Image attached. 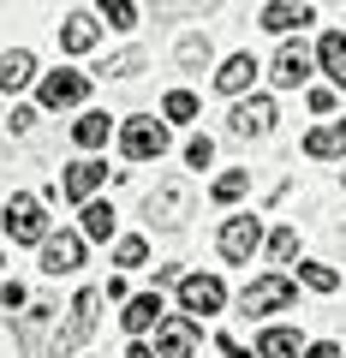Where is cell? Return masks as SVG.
<instances>
[{"mask_svg": "<svg viewBox=\"0 0 346 358\" xmlns=\"http://www.w3.org/2000/svg\"><path fill=\"white\" fill-rule=\"evenodd\" d=\"M310 66H317V60H310L305 42H281V54H275L269 72H275V84H281V90H298V84L310 78Z\"/></svg>", "mask_w": 346, "mask_h": 358, "instance_id": "9a60e30c", "label": "cell"}, {"mask_svg": "<svg viewBox=\"0 0 346 358\" xmlns=\"http://www.w3.org/2000/svg\"><path fill=\"white\" fill-rule=\"evenodd\" d=\"M126 358H155V346H131V352Z\"/></svg>", "mask_w": 346, "mask_h": 358, "instance_id": "74e56055", "label": "cell"}, {"mask_svg": "<svg viewBox=\"0 0 346 358\" xmlns=\"http://www.w3.org/2000/svg\"><path fill=\"white\" fill-rule=\"evenodd\" d=\"M30 84H42V78H36V54H30V48H6V54H0V90L18 96V90H30Z\"/></svg>", "mask_w": 346, "mask_h": 358, "instance_id": "ac0fdd59", "label": "cell"}, {"mask_svg": "<svg viewBox=\"0 0 346 358\" xmlns=\"http://www.w3.org/2000/svg\"><path fill=\"white\" fill-rule=\"evenodd\" d=\"M143 263H150V239H143V233L114 239V268H143Z\"/></svg>", "mask_w": 346, "mask_h": 358, "instance_id": "cb8c5ba5", "label": "cell"}, {"mask_svg": "<svg viewBox=\"0 0 346 358\" xmlns=\"http://www.w3.org/2000/svg\"><path fill=\"white\" fill-rule=\"evenodd\" d=\"M245 192H251V173H245V167H233V173H221L215 185H209V197H215V203H239Z\"/></svg>", "mask_w": 346, "mask_h": 358, "instance_id": "484cf974", "label": "cell"}, {"mask_svg": "<svg viewBox=\"0 0 346 358\" xmlns=\"http://www.w3.org/2000/svg\"><path fill=\"white\" fill-rule=\"evenodd\" d=\"M180 66H185V72H197V66H209V36H197V30H192V36L180 42Z\"/></svg>", "mask_w": 346, "mask_h": 358, "instance_id": "f546056e", "label": "cell"}, {"mask_svg": "<svg viewBox=\"0 0 346 358\" xmlns=\"http://www.w3.org/2000/svg\"><path fill=\"white\" fill-rule=\"evenodd\" d=\"M0 305H6V310H24V287L6 281V287H0Z\"/></svg>", "mask_w": 346, "mask_h": 358, "instance_id": "e575fe53", "label": "cell"}, {"mask_svg": "<svg viewBox=\"0 0 346 358\" xmlns=\"http://www.w3.org/2000/svg\"><path fill=\"white\" fill-rule=\"evenodd\" d=\"M0 227H6V239H13V245H36V251L54 239V233H48V215H42V197H24V192L6 197Z\"/></svg>", "mask_w": 346, "mask_h": 358, "instance_id": "7a4b0ae2", "label": "cell"}, {"mask_svg": "<svg viewBox=\"0 0 346 358\" xmlns=\"http://www.w3.org/2000/svg\"><path fill=\"white\" fill-rule=\"evenodd\" d=\"M310 18H317V6H293V0H275V6H257V24L275 30V36H293V30H305Z\"/></svg>", "mask_w": 346, "mask_h": 358, "instance_id": "2e32d148", "label": "cell"}, {"mask_svg": "<svg viewBox=\"0 0 346 358\" xmlns=\"http://www.w3.org/2000/svg\"><path fill=\"white\" fill-rule=\"evenodd\" d=\"M305 102H310V114H334V90H310Z\"/></svg>", "mask_w": 346, "mask_h": 358, "instance_id": "836d02e7", "label": "cell"}, {"mask_svg": "<svg viewBox=\"0 0 346 358\" xmlns=\"http://www.w3.org/2000/svg\"><path fill=\"white\" fill-rule=\"evenodd\" d=\"M275 120H281V108H275V96H245V102H233V138H269Z\"/></svg>", "mask_w": 346, "mask_h": 358, "instance_id": "9c48e42d", "label": "cell"}, {"mask_svg": "<svg viewBox=\"0 0 346 358\" xmlns=\"http://www.w3.org/2000/svg\"><path fill=\"white\" fill-rule=\"evenodd\" d=\"M293 305H298V281H293V275H281V268L257 275V281L239 293L245 317H275V310H293Z\"/></svg>", "mask_w": 346, "mask_h": 358, "instance_id": "6da1fadb", "label": "cell"}, {"mask_svg": "<svg viewBox=\"0 0 346 358\" xmlns=\"http://www.w3.org/2000/svg\"><path fill=\"white\" fill-rule=\"evenodd\" d=\"M78 221H84V227H78V233H84V239H90V245H108V239H114V203H102V197H96V203H84V215H78Z\"/></svg>", "mask_w": 346, "mask_h": 358, "instance_id": "603a6c76", "label": "cell"}, {"mask_svg": "<svg viewBox=\"0 0 346 358\" xmlns=\"http://www.w3.org/2000/svg\"><path fill=\"white\" fill-rule=\"evenodd\" d=\"M102 18H108V24H114V30H131V24H138V6H131V0H114V6H102Z\"/></svg>", "mask_w": 346, "mask_h": 358, "instance_id": "4dcf8cb0", "label": "cell"}, {"mask_svg": "<svg viewBox=\"0 0 346 358\" xmlns=\"http://www.w3.org/2000/svg\"><path fill=\"white\" fill-rule=\"evenodd\" d=\"M263 251H269V263H293V257H298V233L293 227H275Z\"/></svg>", "mask_w": 346, "mask_h": 358, "instance_id": "83f0119b", "label": "cell"}, {"mask_svg": "<svg viewBox=\"0 0 346 358\" xmlns=\"http://www.w3.org/2000/svg\"><path fill=\"white\" fill-rule=\"evenodd\" d=\"M167 322V305H161V293H138V299H126V310H120V329L138 341V334H150V329H161Z\"/></svg>", "mask_w": 346, "mask_h": 358, "instance_id": "5bb4252c", "label": "cell"}, {"mask_svg": "<svg viewBox=\"0 0 346 358\" xmlns=\"http://www.w3.org/2000/svg\"><path fill=\"white\" fill-rule=\"evenodd\" d=\"M257 358H305V346H298V329H287V322L263 329V334H257Z\"/></svg>", "mask_w": 346, "mask_h": 358, "instance_id": "7402d4cb", "label": "cell"}, {"mask_svg": "<svg viewBox=\"0 0 346 358\" xmlns=\"http://www.w3.org/2000/svg\"><path fill=\"white\" fill-rule=\"evenodd\" d=\"M209 162H215V143H209V138H192V143H185V167H197V173H203Z\"/></svg>", "mask_w": 346, "mask_h": 358, "instance_id": "1f68e13d", "label": "cell"}, {"mask_svg": "<svg viewBox=\"0 0 346 358\" xmlns=\"http://www.w3.org/2000/svg\"><path fill=\"white\" fill-rule=\"evenodd\" d=\"M84 96H90V78L78 72V66H54V72H42V84H36V102L48 108V114L84 108Z\"/></svg>", "mask_w": 346, "mask_h": 358, "instance_id": "5b68a950", "label": "cell"}, {"mask_svg": "<svg viewBox=\"0 0 346 358\" xmlns=\"http://www.w3.org/2000/svg\"><path fill=\"white\" fill-rule=\"evenodd\" d=\"M227 305V287H221V275H185L180 281V310L185 317H215V310Z\"/></svg>", "mask_w": 346, "mask_h": 358, "instance_id": "ba28073f", "label": "cell"}, {"mask_svg": "<svg viewBox=\"0 0 346 358\" xmlns=\"http://www.w3.org/2000/svg\"><path fill=\"white\" fill-rule=\"evenodd\" d=\"M6 126H13V138H30V126H36V114H30V108H13V120H6Z\"/></svg>", "mask_w": 346, "mask_h": 358, "instance_id": "d6a6232c", "label": "cell"}, {"mask_svg": "<svg viewBox=\"0 0 346 358\" xmlns=\"http://www.w3.org/2000/svg\"><path fill=\"white\" fill-rule=\"evenodd\" d=\"M108 131H120V126L102 114V108H84V114H78V126H72V143H78V150H102Z\"/></svg>", "mask_w": 346, "mask_h": 358, "instance_id": "44dd1931", "label": "cell"}, {"mask_svg": "<svg viewBox=\"0 0 346 358\" xmlns=\"http://www.w3.org/2000/svg\"><path fill=\"white\" fill-rule=\"evenodd\" d=\"M263 245H269V233H263V215H227V221H221V233H215V251L227 257L233 268H245L257 251H263Z\"/></svg>", "mask_w": 346, "mask_h": 358, "instance_id": "3957f363", "label": "cell"}, {"mask_svg": "<svg viewBox=\"0 0 346 358\" xmlns=\"http://www.w3.org/2000/svg\"><path fill=\"white\" fill-rule=\"evenodd\" d=\"M120 155H126V162H155V155H167V120H155V114L120 120Z\"/></svg>", "mask_w": 346, "mask_h": 358, "instance_id": "277c9868", "label": "cell"}, {"mask_svg": "<svg viewBox=\"0 0 346 358\" xmlns=\"http://www.w3.org/2000/svg\"><path fill=\"white\" fill-rule=\"evenodd\" d=\"M102 287H84V293L72 299V310H66V329H54V352H72V346H84L96 334V310H102Z\"/></svg>", "mask_w": 346, "mask_h": 358, "instance_id": "8992f818", "label": "cell"}, {"mask_svg": "<svg viewBox=\"0 0 346 358\" xmlns=\"http://www.w3.org/2000/svg\"><path fill=\"white\" fill-rule=\"evenodd\" d=\"M340 185H346V173H340Z\"/></svg>", "mask_w": 346, "mask_h": 358, "instance_id": "f35d334b", "label": "cell"}, {"mask_svg": "<svg viewBox=\"0 0 346 358\" xmlns=\"http://www.w3.org/2000/svg\"><path fill=\"white\" fill-rule=\"evenodd\" d=\"M96 36H102V24H96V13H84V6L60 18V48H66V54H90Z\"/></svg>", "mask_w": 346, "mask_h": 358, "instance_id": "d6986e66", "label": "cell"}, {"mask_svg": "<svg viewBox=\"0 0 346 358\" xmlns=\"http://www.w3.org/2000/svg\"><path fill=\"white\" fill-rule=\"evenodd\" d=\"M317 66L334 78V90H346V30H322V42H317Z\"/></svg>", "mask_w": 346, "mask_h": 358, "instance_id": "ffe728a7", "label": "cell"}, {"mask_svg": "<svg viewBox=\"0 0 346 358\" xmlns=\"http://www.w3.org/2000/svg\"><path fill=\"white\" fill-rule=\"evenodd\" d=\"M305 155H310V162H340V155H346V114L340 120H322L317 131H305Z\"/></svg>", "mask_w": 346, "mask_h": 358, "instance_id": "e0dca14e", "label": "cell"}, {"mask_svg": "<svg viewBox=\"0 0 346 358\" xmlns=\"http://www.w3.org/2000/svg\"><path fill=\"white\" fill-rule=\"evenodd\" d=\"M143 215H150L155 227H185V221H192V185H185V179L155 185V192L143 197Z\"/></svg>", "mask_w": 346, "mask_h": 358, "instance_id": "52a82bcc", "label": "cell"}, {"mask_svg": "<svg viewBox=\"0 0 346 358\" xmlns=\"http://www.w3.org/2000/svg\"><path fill=\"white\" fill-rule=\"evenodd\" d=\"M298 281H305L310 293H340V275H334L329 263H298Z\"/></svg>", "mask_w": 346, "mask_h": 358, "instance_id": "4316f807", "label": "cell"}, {"mask_svg": "<svg viewBox=\"0 0 346 358\" xmlns=\"http://www.w3.org/2000/svg\"><path fill=\"white\" fill-rule=\"evenodd\" d=\"M221 358H257V352H245V346L233 341V334H221Z\"/></svg>", "mask_w": 346, "mask_h": 358, "instance_id": "d590c367", "label": "cell"}, {"mask_svg": "<svg viewBox=\"0 0 346 358\" xmlns=\"http://www.w3.org/2000/svg\"><path fill=\"white\" fill-rule=\"evenodd\" d=\"M84 233H54L48 245H42V275H72V268H84Z\"/></svg>", "mask_w": 346, "mask_h": 358, "instance_id": "7c38bea8", "label": "cell"}, {"mask_svg": "<svg viewBox=\"0 0 346 358\" xmlns=\"http://www.w3.org/2000/svg\"><path fill=\"white\" fill-rule=\"evenodd\" d=\"M305 358H340V346H334V341H317V346H305Z\"/></svg>", "mask_w": 346, "mask_h": 358, "instance_id": "8d00e7d4", "label": "cell"}, {"mask_svg": "<svg viewBox=\"0 0 346 358\" xmlns=\"http://www.w3.org/2000/svg\"><path fill=\"white\" fill-rule=\"evenodd\" d=\"M108 162H90V155H84V162H72L60 173V197H72V203H96V192H102L108 185Z\"/></svg>", "mask_w": 346, "mask_h": 358, "instance_id": "30bf717a", "label": "cell"}, {"mask_svg": "<svg viewBox=\"0 0 346 358\" xmlns=\"http://www.w3.org/2000/svg\"><path fill=\"white\" fill-rule=\"evenodd\" d=\"M257 78H263L257 54H227V60H221V72H215V90H221V96H239V102H245Z\"/></svg>", "mask_w": 346, "mask_h": 358, "instance_id": "4fadbf2b", "label": "cell"}, {"mask_svg": "<svg viewBox=\"0 0 346 358\" xmlns=\"http://www.w3.org/2000/svg\"><path fill=\"white\" fill-rule=\"evenodd\" d=\"M143 66H150V54H143V48H126V54H114V60L102 66V78H131V72H143Z\"/></svg>", "mask_w": 346, "mask_h": 358, "instance_id": "f1b7e54d", "label": "cell"}, {"mask_svg": "<svg viewBox=\"0 0 346 358\" xmlns=\"http://www.w3.org/2000/svg\"><path fill=\"white\" fill-rule=\"evenodd\" d=\"M197 346H203V329H197L192 317H167L161 329H155V358H192Z\"/></svg>", "mask_w": 346, "mask_h": 358, "instance_id": "8fae6325", "label": "cell"}, {"mask_svg": "<svg viewBox=\"0 0 346 358\" xmlns=\"http://www.w3.org/2000/svg\"><path fill=\"white\" fill-rule=\"evenodd\" d=\"M161 120H167V126H185V120H197V96H192V90H167Z\"/></svg>", "mask_w": 346, "mask_h": 358, "instance_id": "d4e9b609", "label": "cell"}]
</instances>
